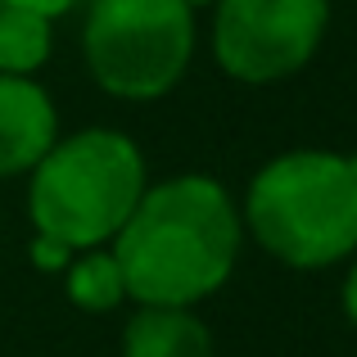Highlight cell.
I'll return each mask as SVG.
<instances>
[{"mask_svg":"<svg viewBox=\"0 0 357 357\" xmlns=\"http://www.w3.org/2000/svg\"><path fill=\"white\" fill-rule=\"evenodd\" d=\"M59 140V114L36 77L0 73V176H27Z\"/></svg>","mask_w":357,"mask_h":357,"instance_id":"obj_6","label":"cell"},{"mask_svg":"<svg viewBox=\"0 0 357 357\" xmlns=\"http://www.w3.org/2000/svg\"><path fill=\"white\" fill-rule=\"evenodd\" d=\"M27 176L32 231L68 244L73 253L114 240L149 185L145 154L118 127H82L59 136Z\"/></svg>","mask_w":357,"mask_h":357,"instance_id":"obj_3","label":"cell"},{"mask_svg":"<svg viewBox=\"0 0 357 357\" xmlns=\"http://www.w3.org/2000/svg\"><path fill=\"white\" fill-rule=\"evenodd\" d=\"M240 222L262 253L294 271L340 267L357 253V172L335 149H285L253 172Z\"/></svg>","mask_w":357,"mask_h":357,"instance_id":"obj_2","label":"cell"},{"mask_svg":"<svg viewBox=\"0 0 357 357\" xmlns=\"http://www.w3.org/2000/svg\"><path fill=\"white\" fill-rule=\"evenodd\" d=\"M68 262H73V249H68V244H59V240H50V236H36V240H32V267H36V271H45V276H59Z\"/></svg>","mask_w":357,"mask_h":357,"instance_id":"obj_10","label":"cell"},{"mask_svg":"<svg viewBox=\"0 0 357 357\" xmlns=\"http://www.w3.org/2000/svg\"><path fill=\"white\" fill-rule=\"evenodd\" d=\"M82 54L114 100H163L195 59V9L185 0H82Z\"/></svg>","mask_w":357,"mask_h":357,"instance_id":"obj_4","label":"cell"},{"mask_svg":"<svg viewBox=\"0 0 357 357\" xmlns=\"http://www.w3.org/2000/svg\"><path fill=\"white\" fill-rule=\"evenodd\" d=\"M54 50V18L18 5H0V73L32 77L45 68Z\"/></svg>","mask_w":357,"mask_h":357,"instance_id":"obj_9","label":"cell"},{"mask_svg":"<svg viewBox=\"0 0 357 357\" xmlns=\"http://www.w3.org/2000/svg\"><path fill=\"white\" fill-rule=\"evenodd\" d=\"M109 249L127 280V303L199 307L236 276L244 249L240 204L208 172L149 181Z\"/></svg>","mask_w":357,"mask_h":357,"instance_id":"obj_1","label":"cell"},{"mask_svg":"<svg viewBox=\"0 0 357 357\" xmlns=\"http://www.w3.org/2000/svg\"><path fill=\"white\" fill-rule=\"evenodd\" d=\"M340 307H344V317H349V326L357 331V253H353L349 271H344V285H340Z\"/></svg>","mask_w":357,"mask_h":357,"instance_id":"obj_12","label":"cell"},{"mask_svg":"<svg viewBox=\"0 0 357 357\" xmlns=\"http://www.w3.org/2000/svg\"><path fill=\"white\" fill-rule=\"evenodd\" d=\"M0 5H18V9H32V14H45V18H63L82 5V0H0Z\"/></svg>","mask_w":357,"mask_h":357,"instance_id":"obj_11","label":"cell"},{"mask_svg":"<svg viewBox=\"0 0 357 357\" xmlns=\"http://www.w3.org/2000/svg\"><path fill=\"white\" fill-rule=\"evenodd\" d=\"M118 357H218V340L195 307L136 303V312L122 326Z\"/></svg>","mask_w":357,"mask_h":357,"instance_id":"obj_7","label":"cell"},{"mask_svg":"<svg viewBox=\"0 0 357 357\" xmlns=\"http://www.w3.org/2000/svg\"><path fill=\"white\" fill-rule=\"evenodd\" d=\"M185 5H190L195 14H199V9H213V5H218V0H185Z\"/></svg>","mask_w":357,"mask_h":357,"instance_id":"obj_13","label":"cell"},{"mask_svg":"<svg viewBox=\"0 0 357 357\" xmlns=\"http://www.w3.org/2000/svg\"><path fill=\"white\" fill-rule=\"evenodd\" d=\"M59 276H63V289H68V303L82 307V312H114V307L127 303V280H122V267L109 244L77 249Z\"/></svg>","mask_w":357,"mask_h":357,"instance_id":"obj_8","label":"cell"},{"mask_svg":"<svg viewBox=\"0 0 357 357\" xmlns=\"http://www.w3.org/2000/svg\"><path fill=\"white\" fill-rule=\"evenodd\" d=\"M326 27L331 0H218L213 59L244 86H276L317 59Z\"/></svg>","mask_w":357,"mask_h":357,"instance_id":"obj_5","label":"cell"}]
</instances>
